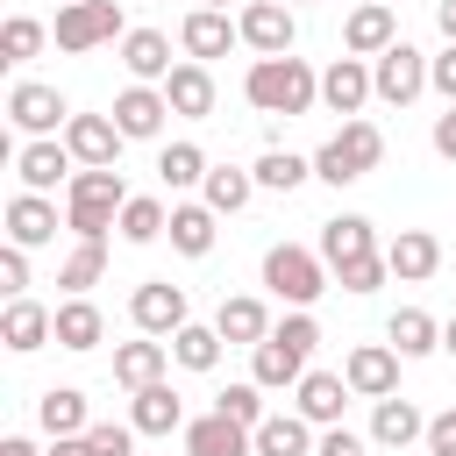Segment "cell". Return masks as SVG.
Wrapping results in <instances>:
<instances>
[{"instance_id": "1", "label": "cell", "mask_w": 456, "mask_h": 456, "mask_svg": "<svg viewBox=\"0 0 456 456\" xmlns=\"http://www.w3.org/2000/svg\"><path fill=\"white\" fill-rule=\"evenodd\" d=\"M242 100L256 107V114H314V100H321V71L306 64V57H256L249 71H242Z\"/></svg>"}, {"instance_id": "2", "label": "cell", "mask_w": 456, "mask_h": 456, "mask_svg": "<svg viewBox=\"0 0 456 456\" xmlns=\"http://www.w3.org/2000/svg\"><path fill=\"white\" fill-rule=\"evenodd\" d=\"M314 342H321V328H314V314L306 306H292L256 349H249V378L264 385V392H285V385H299L306 378V356H314Z\"/></svg>"}, {"instance_id": "3", "label": "cell", "mask_w": 456, "mask_h": 456, "mask_svg": "<svg viewBox=\"0 0 456 456\" xmlns=\"http://www.w3.org/2000/svg\"><path fill=\"white\" fill-rule=\"evenodd\" d=\"M121 207H128V185L114 164H78L71 185H64V228L71 235H107L121 228Z\"/></svg>"}, {"instance_id": "4", "label": "cell", "mask_w": 456, "mask_h": 456, "mask_svg": "<svg viewBox=\"0 0 456 456\" xmlns=\"http://www.w3.org/2000/svg\"><path fill=\"white\" fill-rule=\"evenodd\" d=\"M378 157H385L378 121H342V128L314 150V178H328V185H356L363 171H378Z\"/></svg>"}, {"instance_id": "5", "label": "cell", "mask_w": 456, "mask_h": 456, "mask_svg": "<svg viewBox=\"0 0 456 456\" xmlns=\"http://www.w3.org/2000/svg\"><path fill=\"white\" fill-rule=\"evenodd\" d=\"M328 256L321 249H299V242H271L264 249V285L285 299V306H314L321 292H328Z\"/></svg>"}, {"instance_id": "6", "label": "cell", "mask_w": 456, "mask_h": 456, "mask_svg": "<svg viewBox=\"0 0 456 456\" xmlns=\"http://www.w3.org/2000/svg\"><path fill=\"white\" fill-rule=\"evenodd\" d=\"M57 50H71V57H86V50H100V43H114V36H128L121 28V7L114 0H64L57 7Z\"/></svg>"}, {"instance_id": "7", "label": "cell", "mask_w": 456, "mask_h": 456, "mask_svg": "<svg viewBox=\"0 0 456 456\" xmlns=\"http://www.w3.org/2000/svg\"><path fill=\"white\" fill-rule=\"evenodd\" d=\"M370 86H378V100L406 107V100H420V93H428V57L399 36L392 50H378V57H370Z\"/></svg>"}, {"instance_id": "8", "label": "cell", "mask_w": 456, "mask_h": 456, "mask_svg": "<svg viewBox=\"0 0 456 456\" xmlns=\"http://www.w3.org/2000/svg\"><path fill=\"white\" fill-rule=\"evenodd\" d=\"M7 121H14L21 135H57V128L71 121V107H64V93H57V86H36V78H21V86L7 93Z\"/></svg>"}, {"instance_id": "9", "label": "cell", "mask_w": 456, "mask_h": 456, "mask_svg": "<svg viewBox=\"0 0 456 456\" xmlns=\"http://www.w3.org/2000/svg\"><path fill=\"white\" fill-rule=\"evenodd\" d=\"M71 150L57 142V135H28L21 150H14V178H21V192H50V185H71Z\"/></svg>"}, {"instance_id": "10", "label": "cell", "mask_w": 456, "mask_h": 456, "mask_svg": "<svg viewBox=\"0 0 456 456\" xmlns=\"http://www.w3.org/2000/svg\"><path fill=\"white\" fill-rule=\"evenodd\" d=\"M128 321L142 328V335H178L192 314H185V285H171V278H150V285H135V299H128Z\"/></svg>"}, {"instance_id": "11", "label": "cell", "mask_w": 456, "mask_h": 456, "mask_svg": "<svg viewBox=\"0 0 456 456\" xmlns=\"http://www.w3.org/2000/svg\"><path fill=\"white\" fill-rule=\"evenodd\" d=\"M370 93H378V86H370V57H335V64L321 71V107L342 114V121H356Z\"/></svg>"}, {"instance_id": "12", "label": "cell", "mask_w": 456, "mask_h": 456, "mask_svg": "<svg viewBox=\"0 0 456 456\" xmlns=\"http://www.w3.org/2000/svg\"><path fill=\"white\" fill-rule=\"evenodd\" d=\"M342 378H349L356 399H392L399 392V349L392 342H363V349H349Z\"/></svg>"}, {"instance_id": "13", "label": "cell", "mask_w": 456, "mask_h": 456, "mask_svg": "<svg viewBox=\"0 0 456 456\" xmlns=\"http://www.w3.org/2000/svg\"><path fill=\"white\" fill-rule=\"evenodd\" d=\"M185 456H256V428H242L214 406V413L185 420Z\"/></svg>"}, {"instance_id": "14", "label": "cell", "mask_w": 456, "mask_h": 456, "mask_svg": "<svg viewBox=\"0 0 456 456\" xmlns=\"http://www.w3.org/2000/svg\"><path fill=\"white\" fill-rule=\"evenodd\" d=\"M235 28H242V43H249V50H264V57H285V50H292V36H299L285 0H249V7L235 14Z\"/></svg>"}, {"instance_id": "15", "label": "cell", "mask_w": 456, "mask_h": 456, "mask_svg": "<svg viewBox=\"0 0 456 456\" xmlns=\"http://www.w3.org/2000/svg\"><path fill=\"white\" fill-rule=\"evenodd\" d=\"M228 43H242V28L228 21V7H192L185 21H178V50L185 57H228Z\"/></svg>"}, {"instance_id": "16", "label": "cell", "mask_w": 456, "mask_h": 456, "mask_svg": "<svg viewBox=\"0 0 456 456\" xmlns=\"http://www.w3.org/2000/svg\"><path fill=\"white\" fill-rule=\"evenodd\" d=\"M0 342H7L14 356H28V349L57 342V306H36L28 292H21V299H7V314H0Z\"/></svg>"}, {"instance_id": "17", "label": "cell", "mask_w": 456, "mask_h": 456, "mask_svg": "<svg viewBox=\"0 0 456 456\" xmlns=\"http://www.w3.org/2000/svg\"><path fill=\"white\" fill-rule=\"evenodd\" d=\"M292 392H299V399H292V406H299V413H306V420H314V428H342V406H349V399H356V392H349V378H342V370H306V378H299V385H292Z\"/></svg>"}, {"instance_id": "18", "label": "cell", "mask_w": 456, "mask_h": 456, "mask_svg": "<svg viewBox=\"0 0 456 456\" xmlns=\"http://www.w3.org/2000/svg\"><path fill=\"white\" fill-rule=\"evenodd\" d=\"M121 64H128V78L135 86H164L178 64H171V36L164 28H128L121 36Z\"/></svg>"}, {"instance_id": "19", "label": "cell", "mask_w": 456, "mask_h": 456, "mask_svg": "<svg viewBox=\"0 0 456 456\" xmlns=\"http://www.w3.org/2000/svg\"><path fill=\"white\" fill-rule=\"evenodd\" d=\"M164 114H171L164 86H128V93H114V128H121L128 142H150V135L164 128Z\"/></svg>"}, {"instance_id": "20", "label": "cell", "mask_w": 456, "mask_h": 456, "mask_svg": "<svg viewBox=\"0 0 456 456\" xmlns=\"http://www.w3.org/2000/svg\"><path fill=\"white\" fill-rule=\"evenodd\" d=\"M121 128H114V114H71L64 121V150L78 157V164H114L121 157Z\"/></svg>"}, {"instance_id": "21", "label": "cell", "mask_w": 456, "mask_h": 456, "mask_svg": "<svg viewBox=\"0 0 456 456\" xmlns=\"http://www.w3.org/2000/svg\"><path fill=\"white\" fill-rule=\"evenodd\" d=\"M392 43H399V21H392L385 0H363V7L342 21V50H349V57H378V50H392Z\"/></svg>"}, {"instance_id": "22", "label": "cell", "mask_w": 456, "mask_h": 456, "mask_svg": "<svg viewBox=\"0 0 456 456\" xmlns=\"http://www.w3.org/2000/svg\"><path fill=\"white\" fill-rule=\"evenodd\" d=\"M385 264H392V278L420 285V278H435V271H442V242H435L428 228H399V235L385 242Z\"/></svg>"}, {"instance_id": "23", "label": "cell", "mask_w": 456, "mask_h": 456, "mask_svg": "<svg viewBox=\"0 0 456 456\" xmlns=\"http://www.w3.org/2000/svg\"><path fill=\"white\" fill-rule=\"evenodd\" d=\"M7 242H21V249L57 242V207H50L43 192H14V200H7Z\"/></svg>"}, {"instance_id": "24", "label": "cell", "mask_w": 456, "mask_h": 456, "mask_svg": "<svg viewBox=\"0 0 456 456\" xmlns=\"http://www.w3.org/2000/svg\"><path fill=\"white\" fill-rule=\"evenodd\" d=\"M128 420H135V435H185V399L157 378V385H142V392H135Z\"/></svg>"}, {"instance_id": "25", "label": "cell", "mask_w": 456, "mask_h": 456, "mask_svg": "<svg viewBox=\"0 0 456 456\" xmlns=\"http://www.w3.org/2000/svg\"><path fill=\"white\" fill-rule=\"evenodd\" d=\"M164 100H171V114L207 121V114H214V78H207V64H200V57H185V64L164 78Z\"/></svg>"}, {"instance_id": "26", "label": "cell", "mask_w": 456, "mask_h": 456, "mask_svg": "<svg viewBox=\"0 0 456 456\" xmlns=\"http://www.w3.org/2000/svg\"><path fill=\"white\" fill-rule=\"evenodd\" d=\"M164 363H171V342H157V335L121 342V349H114V385L142 392V385H157V378H164Z\"/></svg>"}, {"instance_id": "27", "label": "cell", "mask_w": 456, "mask_h": 456, "mask_svg": "<svg viewBox=\"0 0 456 456\" xmlns=\"http://www.w3.org/2000/svg\"><path fill=\"white\" fill-rule=\"evenodd\" d=\"M420 435H428V420H420V406H413V399H399V392H392V399H378V406H370V442H378V449H406V442H420Z\"/></svg>"}, {"instance_id": "28", "label": "cell", "mask_w": 456, "mask_h": 456, "mask_svg": "<svg viewBox=\"0 0 456 456\" xmlns=\"http://www.w3.org/2000/svg\"><path fill=\"white\" fill-rule=\"evenodd\" d=\"M370 249H378V235H370L363 214H335V221L321 228V256H328V271H342V264H356V256H370Z\"/></svg>"}, {"instance_id": "29", "label": "cell", "mask_w": 456, "mask_h": 456, "mask_svg": "<svg viewBox=\"0 0 456 456\" xmlns=\"http://www.w3.org/2000/svg\"><path fill=\"white\" fill-rule=\"evenodd\" d=\"M100 335H107V321H100V306H93L86 292H71V299L57 306V349H71V356H86V349H100Z\"/></svg>"}, {"instance_id": "30", "label": "cell", "mask_w": 456, "mask_h": 456, "mask_svg": "<svg viewBox=\"0 0 456 456\" xmlns=\"http://www.w3.org/2000/svg\"><path fill=\"white\" fill-rule=\"evenodd\" d=\"M256 456H314V420H306L299 406H292V413H264Z\"/></svg>"}, {"instance_id": "31", "label": "cell", "mask_w": 456, "mask_h": 456, "mask_svg": "<svg viewBox=\"0 0 456 456\" xmlns=\"http://www.w3.org/2000/svg\"><path fill=\"white\" fill-rule=\"evenodd\" d=\"M164 235H171L178 256H207V249H214V207H207V200L171 207V228H164Z\"/></svg>"}, {"instance_id": "32", "label": "cell", "mask_w": 456, "mask_h": 456, "mask_svg": "<svg viewBox=\"0 0 456 456\" xmlns=\"http://www.w3.org/2000/svg\"><path fill=\"white\" fill-rule=\"evenodd\" d=\"M214 328H221V342H264L271 335V314H264V299H249V292H235V299H221V314H214Z\"/></svg>"}, {"instance_id": "33", "label": "cell", "mask_w": 456, "mask_h": 456, "mask_svg": "<svg viewBox=\"0 0 456 456\" xmlns=\"http://www.w3.org/2000/svg\"><path fill=\"white\" fill-rule=\"evenodd\" d=\"M36 420H43V435H86V428H93L78 385H50V392L36 399Z\"/></svg>"}, {"instance_id": "34", "label": "cell", "mask_w": 456, "mask_h": 456, "mask_svg": "<svg viewBox=\"0 0 456 456\" xmlns=\"http://www.w3.org/2000/svg\"><path fill=\"white\" fill-rule=\"evenodd\" d=\"M385 342H392L399 356H428V349H442V328H435V314H420V306H399V314L385 321Z\"/></svg>"}, {"instance_id": "35", "label": "cell", "mask_w": 456, "mask_h": 456, "mask_svg": "<svg viewBox=\"0 0 456 456\" xmlns=\"http://www.w3.org/2000/svg\"><path fill=\"white\" fill-rule=\"evenodd\" d=\"M100 271H107V235H78L71 256L57 264V285L64 292H86V285H100Z\"/></svg>"}, {"instance_id": "36", "label": "cell", "mask_w": 456, "mask_h": 456, "mask_svg": "<svg viewBox=\"0 0 456 456\" xmlns=\"http://www.w3.org/2000/svg\"><path fill=\"white\" fill-rule=\"evenodd\" d=\"M200 192H207V207H214V214H242V207H249V192H256V171H235V164H214Z\"/></svg>"}, {"instance_id": "37", "label": "cell", "mask_w": 456, "mask_h": 456, "mask_svg": "<svg viewBox=\"0 0 456 456\" xmlns=\"http://www.w3.org/2000/svg\"><path fill=\"white\" fill-rule=\"evenodd\" d=\"M207 171H214V164L200 157V142H164V150H157V178H164L171 192H178V185H207Z\"/></svg>"}, {"instance_id": "38", "label": "cell", "mask_w": 456, "mask_h": 456, "mask_svg": "<svg viewBox=\"0 0 456 456\" xmlns=\"http://www.w3.org/2000/svg\"><path fill=\"white\" fill-rule=\"evenodd\" d=\"M171 356H178L185 370H214V363H221V328H200V321H185V328L171 335Z\"/></svg>"}, {"instance_id": "39", "label": "cell", "mask_w": 456, "mask_h": 456, "mask_svg": "<svg viewBox=\"0 0 456 456\" xmlns=\"http://www.w3.org/2000/svg\"><path fill=\"white\" fill-rule=\"evenodd\" d=\"M306 178H314V164L292 157V150H264V157H256V185H271V192H292V185H306Z\"/></svg>"}, {"instance_id": "40", "label": "cell", "mask_w": 456, "mask_h": 456, "mask_svg": "<svg viewBox=\"0 0 456 456\" xmlns=\"http://www.w3.org/2000/svg\"><path fill=\"white\" fill-rule=\"evenodd\" d=\"M164 228H171L164 200H135V192H128V207H121V242H157Z\"/></svg>"}, {"instance_id": "41", "label": "cell", "mask_w": 456, "mask_h": 456, "mask_svg": "<svg viewBox=\"0 0 456 456\" xmlns=\"http://www.w3.org/2000/svg\"><path fill=\"white\" fill-rule=\"evenodd\" d=\"M43 43H50V28H43V21H28V14H7V28H0V57H7V64H28Z\"/></svg>"}, {"instance_id": "42", "label": "cell", "mask_w": 456, "mask_h": 456, "mask_svg": "<svg viewBox=\"0 0 456 456\" xmlns=\"http://www.w3.org/2000/svg\"><path fill=\"white\" fill-rule=\"evenodd\" d=\"M385 278H392L385 249H370V256H356V264H342V271H335V285H342V292H378Z\"/></svg>"}, {"instance_id": "43", "label": "cell", "mask_w": 456, "mask_h": 456, "mask_svg": "<svg viewBox=\"0 0 456 456\" xmlns=\"http://www.w3.org/2000/svg\"><path fill=\"white\" fill-rule=\"evenodd\" d=\"M214 406H221L228 420H242V428H264V385H256V378H249V385H228Z\"/></svg>"}, {"instance_id": "44", "label": "cell", "mask_w": 456, "mask_h": 456, "mask_svg": "<svg viewBox=\"0 0 456 456\" xmlns=\"http://www.w3.org/2000/svg\"><path fill=\"white\" fill-rule=\"evenodd\" d=\"M86 442H93V456H135V420H93Z\"/></svg>"}, {"instance_id": "45", "label": "cell", "mask_w": 456, "mask_h": 456, "mask_svg": "<svg viewBox=\"0 0 456 456\" xmlns=\"http://www.w3.org/2000/svg\"><path fill=\"white\" fill-rule=\"evenodd\" d=\"M0 292H7V299H21V292H28V249H21V242H7V249H0Z\"/></svg>"}, {"instance_id": "46", "label": "cell", "mask_w": 456, "mask_h": 456, "mask_svg": "<svg viewBox=\"0 0 456 456\" xmlns=\"http://www.w3.org/2000/svg\"><path fill=\"white\" fill-rule=\"evenodd\" d=\"M314 456H370V442H363V435H349V428H328V435L314 442Z\"/></svg>"}, {"instance_id": "47", "label": "cell", "mask_w": 456, "mask_h": 456, "mask_svg": "<svg viewBox=\"0 0 456 456\" xmlns=\"http://www.w3.org/2000/svg\"><path fill=\"white\" fill-rule=\"evenodd\" d=\"M420 442H428V449H435V456H456V406H449V413H435V420H428V435H420Z\"/></svg>"}, {"instance_id": "48", "label": "cell", "mask_w": 456, "mask_h": 456, "mask_svg": "<svg viewBox=\"0 0 456 456\" xmlns=\"http://www.w3.org/2000/svg\"><path fill=\"white\" fill-rule=\"evenodd\" d=\"M428 86H435L442 100H456V43H449L442 57H428Z\"/></svg>"}, {"instance_id": "49", "label": "cell", "mask_w": 456, "mask_h": 456, "mask_svg": "<svg viewBox=\"0 0 456 456\" xmlns=\"http://www.w3.org/2000/svg\"><path fill=\"white\" fill-rule=\"evenodd\" d=\"M435 157L456 164V100H449V114H435Z\"/></svg>"}, {"instance_id": "50", "label": "cell", "mask_w": 456, "mask_h": 456, "mask_svg": "<svg viewBox=\"0 0 456 456\" xmlns=\"http://www.w3.org/2000/svg\"><path fill=\"white\" fill-rule=\"evenodd\" d=\"M43 456H93V442H86V435H50Z\"/></svg>"}, {"instance_id": "51", "label": "cell", "mask_w": 456, "mask_h": 456, "mask_svg": "<svg viewBox=\"0 0 456 456\" xmlns=\"http://www.w3.org/2000/svg\"><path fill=\"white\" fill-rule=\"evenodd\" d=\"M0 456H36V442H28V435H7V442H0Z\"/></svg>"}, {"instance_id": "52", "label": "cell", "mask_w": 456, "mask_h": 456, "mask_svg": "<svg viewBox=\"0 0 456 456\" xmlns=\"http://www.w3.org/2000/svg\"><path fill=\"white\" fill-rule=\"evenodd\" d=\"M435 21H442V36L456 43V0H442V7H435Z\"/></svg>"}, {"instance_id": "53", "label": "cell", "mask_w": 456, "mask_h": 456, "mask_svg": "<svg viewBox=\"0 0 456 456\" xmlns=\"http://www.w3.org/2000/svg\"><path fill=\"white\" fill-rule=\"evenodd\" d=\"M442 349H449V356H456V314H449V321H442Z\"/></svg>"}, {"instance_id": "54", "label": "cell", "mask_w": 456, "mask_h": 456, "mask_svg": "<svg viewBox=\"0 0 456 456\" xmlns=\"http://www.w3.org/2000/svg\"><path fill=\"white\" fill-rule=\"evenodd\" d=\"M200 7H228V0H200Z\"/></svg>"}, {"instance_id": "55", "label": "cell", "mask_w": 456, "mask_h": 456, "mask_svg": "<svg viewBox=\"0 0 456 456\" xmlns=\"http://www.w3.org/2000/svg\"><path fill=\"white\" fill-rule=\"evenodd\" d=\"M285 7H292V0H285Z\"/></svg>"}, {"instance_id": "56", "label": "cell", "mask_w": 456, "mask_h": 456, "mask_svg": "<svg viewBox=\"0 0 456 456\" xmlns=\"http://www.w3.org/2000/svg\"><path fill=\"white\" fill-rule=\"evenodd\" d=\"M385 7H392V0H385Z\"/></svg>"}]
</instances>
